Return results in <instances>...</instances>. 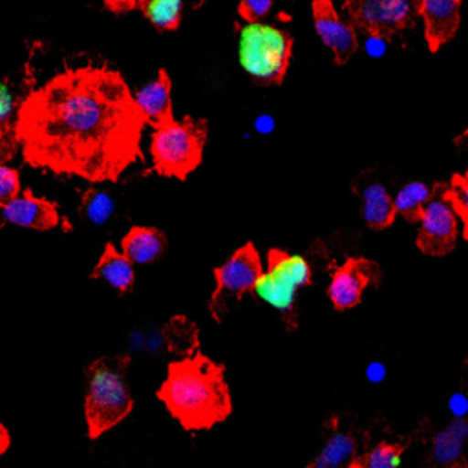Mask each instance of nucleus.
<instances>
[{
	"mask_svg": "<svg viewBox=\"0 0 468 468\" xmlns=\"http://www.w3.org/2000/svg\"><path fill=\"white\" fill-rule=\"evenodd\" d=\"M358 457L356 441L351 433L333 431L325 441L324 448L318 455L309 463V468H335L342 464H349Z\"/></svg>",
	"mask_w": 468,
	"mask_h": 468,
	"instance_id": "obj_21",
	"label": "nucleus"
},
{
	"mask_svg": "<svg viewBox=\"0 0 468 468\" xmlns=\"http://www.w3.org/2000/svg\"><path fill=\"white\" fill-rule=\"evenodd\" d=\"M439 185H441V183L426 185V183H422V181H411V183L404 185V186L399 190L397 197L393 199L397 212H399L404 219H408V221H411V223L419 221L420 216H422V210L426 208V205L430 203V199H431V197L435 196V192L439 190Z\"/></svg>",
	"mask_w": 468,
	"mask_h": 468,
	"instance_id": "obj_22",
	"label": "nucleus"
},
{
	"mask_svg": "<svg viewBox=\"0 0 468 468\" xmlns=\"http://www.w3.org/2000/svg\"><path fill=\"white\" fill-rule=\"evenodd\" d=\"M254 126H256V130H258L260 133H269V132L274 128V122H272V119H271L269 115H261V117H258V121L254 122Z\"/></svg>",
	"mask_w": 468,
	"mask_h": 468,
	"instance_id": "obj_29",
	"label": "nucleus"
},
{
	"mask_svg": "<svg viewBox=\"0 0 468 468\" xmlns=\"http://www.w3.org/2000/svg\"><path fill=\"white\" fill-rule=\"evenodd\" d=\"M367 375H369V378H371L373 382H378V380L382 378V375H384V367H382V364H371V367H369Z\"/></svg>",
	"mask_w": 468,
	"mask_h": 468,
	"instance_id": "obj_31",
	"label": "nucleus"
},
{
	"mask_svg": "<svg viewBox=\"0 0 468 468\" xmlns=\"http://www.w3.org/2000/svg\"><path fill=\"white\" fill-rule=\"evenodd\" d=\"M133 102L144 124H150L152 128L172 121V80L166 69L161 68L157 77L133 95Z\"/></svg>",
	"mask_w": 468,
	"mask_h": 468,
	"instance_id": "obj_15",
	"label": "nucleus"
},
{
	"mask_svg": "<svg viewBox=\"0 0 468 468\" xmlns=\"http://www.w3.org/2000/svg\"><path fill=\"white\" fill-rule=\"evenodd\" d=\"M311 265L300 254L282 249L267 252V269L261 271L252 292L267 305L276 309L289 329L296 327V296L302 287L311 283Z\"/></svg>",
	"mask_w": 468,
	"mask_h": 468,
	"instance_id": "obj_6",
	"label": "nucleus"
},
{
	"mask_svg": "<svg viewBox=\"0 0 468 468\" xmlns=\"http://www.w3.org/2000/svg\"><path fill=\"white\" fill-rule=\"evenodd\" d=\"M91 278L104 280L119 292H128L135 282L133 261L122 250H117L112 243H106L99 261L93 267Z\"/></svg>",
	"mask_w": 468,
	"mask_h": 468,
	"instance_id": "obj_16",
	"label": "nucleus"
},
{
	"mask_svg": "<svg viewBox=\"0 0 468 468\" xmlns=\"http://www.w3.org/2000/svg\"><path fill=\"white\" fill-rule=\"evenodd\" d=\"M261 271L263 267L260 254L250 241L236 249L225 263L214 269L216 287L208 307L216 322L223 320L230 300H239L245 292L252 291Z\"/></svg>",
	"mask_w": 468,
	"mask_h": 468,
	"instance_id": "obj_8",
	"label": "nucleus"
},
{
	"mask_svg": "<svg viewBox=\"0 0 468 468\" xmlns=\"http://www.w3.org/2000/svg\"><path fill=\"white\" fill-rule=\"evenodd\" d=\"M166 236L155 227H132L121 241V250L133 263H150L161 256Z\"/></svg>",
	"mask_w": 468,
	"mask_h": 468,
	"instance_id": "obj_19",
	"label": "nucleus"
},
{
	"mask_svg": "<svg viewBox=\"0 0 468 468\" xmlns=\"http://www.w3.org/2000/svg\"><path fill=\"white\" fill-rule=\"evenodd\" d=\"M344 11L356 29L382 40L413 27L419 16L415 0H344Z\"/></svg>",
	"mask_w": 468,
	"mask_h": 468,
	"instance_id": "obj_7",
	"label": "nucleus"
},
{
	"mask_svg": "<svg viewBox=\"0 0 468 468\" xmlns=\"http://www.w3.org/2000/svg\"><path fill=\"white\" fill-rule=\"evenodd\" d=\"M130 362L128 355H110L86 367L84 417L90 439H99L130 415L133 408L128 384Z\"/></svg>",
	"mask_w": 468,
	"mask_h": 468,
	"instance_id": "obj_3",
	"label": "nucleus"
},
{
	"mask_svg": "<svg viewBox=\"0 0 468 468\" xmlns=\"http://www.w3.org/2000/svg\"><path fill=\"white\" fill-rule=\"evenodd\" d=\"M20 190V177L15 168L7 163H0V201H7L18 196Z\"/></svg>",
	"mask_w": 468,
	"mask_h": 468,
	"instance_id": "obj_26",
	"label": "nucleus"
},
{
	"mask_svg": "<svg viewBox=\"0 0 468 468\" xmlns=\"http://www.w3.org/2000/svg\"><path fill=\"white\" fill-rule=\"evenodd\" d=\"M272 7V0H239L238 15L245 22L261 20Z\"/></svg>",
	"mask_w": 468,
	"mask_h": 468,
	"instance_id": "obj_27",
	"label": "nucleus"
},
{
	"mask_svg": "<svg viewBox=\"0 0 468 468\" xmlns=\"http://www.w3.org/2000/svg\"><path fill=\"white\" fill-rule=\"evenodd\" d=\"M207 122L190 115L154 128L150 154L157 174L185 179L203 159Z\"/></svg>",
	"mask_w": 468,
	"mask_h": 468,
	"instance_id": "obj_5",
	"label": "nucleus"
},
{
	"mask_svg": "<svg viewBox=\"0 0 468 468\" xmlns=\"http://www.w3.org/2000/svg\"><path fill=\"white\" fill-rule=\"evenodd\" d=\"M424 20V37L431 53L455 37L461 22L463 0H415Z\"/></svg>",
	"mask_w": 468,
	"mask_h": 468,
	"instance_id": "obj_14",
	"label": "nucleus"
},
{
	"mask_svg": "<svg viewBox=\"0 0 468 468\" xmlns=\"http://www.w3.org/2000/svg\"><path fill=\"white\" fill-rule=\"evenodd\" d=\"M378 267L366 258H347L331 274L327 296L336 311H346L360 303L367 285L378 280Z\"/></svg>",
	"mask_w": 468,
	"mask_h": 468,
	"instance_id": "obj_11",
	"label": "nucleus"
},
{
	"mask_svg": "<svg viewBox=\"0 0 468 468\" xmlns=\"http://www.w3.org/2000/svg\"><path fill=\"white\" fill-rule=\"evenodd\" d=\"M143 126L124 79L104 66H84L29 93L20 146L31 166L91 183L117 181L141 157Z\"/></svg>",
	"mask_w": 468,
	"mask_h": 468,
	"instance_id": "obj_1",
	"label": "nucleus"
},
{
	"mask_svg": "<svg viewBox=\"0 0 468 468\" xmlns=\"http://www.w3.org/2000/svg\"><path fill=\"white\" fill-rule=\"evenodd\" d=\"M9 444H11L9 431H7V428L0 422V455H4V453H5V450L9 448Z\"/></svg>",
	"mask_w": 468,
	"mask_h": 468,
	"instance_id": "obj_30",
	"label": "nucleus"
},
{
	"mask_svg": "<svg viewBox=\"0 0 468 468\" xmlns=\"http://www.w3.org/2000/svg\"><path fill=\"white\" fill-rule=\"evenodd\" d=\"M60 214L53 201L38 197L31 188H24L18 196L0 201V229L16 225L31 230H51L60 225Z\"/></svg>",
	"mask_w": 468,
	"mask_h": 468,
	"instance_id": "obj_12",
	"label": "nucleus"
},
{
	"mask_svg": "<svg viewBox=\"0 0 468 468\" xmlns=\"http://www.w3.org/2000/svg\"><path fill=\"white\" fill-rule=\"evenodd\" d=\"M35 90L31 60L16 77L0 79V163L15 157L20 146V117L29 93Z\"/></svg>",
	"mask_w": 468,
	"mask_h": 468,
	"instance_id": "obj_9",
	"label": "nucleus"
},
{
	"mask_svg": "<svg viewBox=\"0 0 468 468\" xmlns=\"http://www.w3.org/2000/svg\"><path fill=\"white\" fill-rule=\"evenodd\" d=\"M406 444L399 442H380L366 455H360L351 463L353 468H393L400 464Z\"/></svg>",
	"mask_w": 468,
	"mask_h": 468,
	"instance_id": "obj_23",
	"label": "nucleus"
},
{
	"mask_svg": "<svg viewBox=\"0 0 468 468\" xmlns=\"http://www.w3.org/2000/svg\"><path fill=\"white\" fill-rule=\"evenodd\" d=\"M157 397L188 431L208 430L232 411L223 367L199 351L168 366Z\"/></svg>",
	"mask_w": 468,
	"mask_h": 468,
	"instance_id": "obj_2",
	"label": "nucleus"
},
{
	"mask_svg": "<svg viewBox=\"0 0 468 468\" xmlns=\"http://www.w3.org/2000/svg\"><path fill=\"white\" fill-rule=\"evenodd\" d=\"M311 7L318 37L333 51L335 64L344 66L358 48L355 26L340 20L331 0H313Z\"/></svg>",
	"mask_w": 468,
	"mask_h": 468,
	"instance_id": "obj_13",
	"label": "nucleus"
},
{
	"mask_svg": "<svg viewBox=\"0 0 468 468\" xmlns=\"http://www.w3.org/2000/svg\"><path fill=\"white\" fill-rule=\"evenodd\" d=\"M444 183L430 199L420 216V229L417 234V247L430 256L448 254L457 239V214L442 196Z\"/></svg>",
	"mask_w": 468,
	"mask_h": 468,
	"instance_id": "obj_10",
	"label": "nucleus"
},
{
	"mask_svg": "<svg viewBox=\"0 0 468 468\" xmlns=\"http://www.w3.org/2000/svg\"><path fill=\"white\" fill-rule=\"evenodd\" d=\"M236 33L238 60L245 73L260 84H280L291 62L292 37L261 20L236 24Z\"/></svg>",
	"mask_w": 468,
	"mask_h": 468,
	"instance_id": "obj_4",
	"label": "nucleus"
},
{
	"mask_svg": "<svg viewBox=\"0 0 468 468\" xmlns=\"http://www.w3.org/2000/svg\"><path fill=\"white\" fill-rule=\"evenodd\" d=\"M468 437V422L464 419H455L433 439L431 463L437 466H468L464 459L463 446Z\"/></svg>",
	"mask_w": 468,
	"mask_h": 468,
	"instance_id": "obj_17",
	"label": "nucleus"
},
{
	"mask_svg": "<svg viewBox=\"0 0 468 468\" xmlns=\"http://www.w3.org/2000/svg\"><path fill=\"white\" fill-rule=\"evenodd\" d=\"M79 212L90 223L101 225L106 219H110V216L113 214V199L106 192H102V190L88 188V190H84V194L80 197Z\"/></svg>",
	"mask_w": 468,
	"mask_h": 468,
	"instance_id": "obj_25",
	"label": "nucleus"
},
{
	"mask_svg": "<svg viewBox=\"0 0 468 468\" xmlns=\"http://www.w3.org/2000/svg\"><path fill=\"white\" fill-rule=\"evenodd\" d=\"M203 2L205 0H137V7L155 29L174 31L179 27L185 9H197Z\"/></svg>",
	"mask_w": 468,
	"mask_h": 468,
	"instance_id": "obj_20",
	"label": "nucleus"
},
{
	"mask_svg": "<svg viewBox=\"0 0 468 468\" xmlns=\"http://www.w3.org/2000/svg\"><path fill=\"white\" fill-rule=\"evenodd\" d=\"M464 371H466V375H464V391L468 393V360L464 364Z\"/></svg>",
	"mask_w": 468,
	"mask_h": 468,
	"instance_id": "obj_32",
	"label": "nucleus"
},
{
	"mask_svg": "<svg viewBox=\"0 0 468 468\" xmlns=\"http://www.w3.org/2000/svg\"><path fill=\"white\" fill-rule=\"evenodd\" d=\"M442 196L463 221V236L468 239V172L453 174L450 183H444Z\"/></svg>",
	"mask_w": 468,
	"mask_h": 468,
	"instance_id": "obj_24",
	"label": "nucleus"
},
{
	"mask_svg": "<svg viewBox=\"0 0 468 468\" xmlns=\"http://www.w3.org/2000/svg\"><path fill=\"white\" fill-rule=\"evenodd\" d=\"M358 194L362 196V216L369 229L382 230L393 223L397 214L395 201L382 183L369 181L358 190Z\"/></svg>",
	"mask_w": 468,
	"mask_h": 468,
	"instance_id": "obj_18",
	"label": "nucleus"
},
{
	"mask_svg": "<svg viewBox=\"0 0 468 468\" xmlns=\"http://www.w3.org/2000/svg\"><path fill=\"white\" fill-rule=\"evenodd\" d=\"M102 4L113 13H126L137 7V0H102Z\"/></svg>",
	"mask_w": 468,
	"mask_h": 468,
	"instance_id": "obj_28",
	"label": "nucleus"
}]
</instances>
